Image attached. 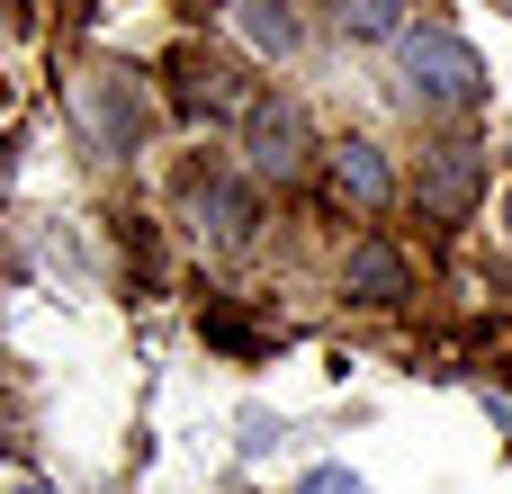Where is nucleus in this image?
I'll use <instances>...</instances> for the list:
<instances>
[{"instance_id":"f257e3e1","label":"nucleus","mask_w":512,"mask_h":494,"mask_svg":"<svg viewBox=\"0 0 512 494\" xmlns=\"http://www.w3.org/2000/svg\"><path fill=\"white\" fill-rule=\"evenodd\" d=\"M396 45H405L414 99H432V108H477L486 99V63H477V45L459 27H405Z\"/></svg>"},{"instance_id":"f03ea898","label":"nucleus","mask_w":512,"mask_h":494,"mask_svg":"<svg viewBox=\"0 0 512 494\" xmlns=\"http://www.w3.org/2000/svg\"><path fill=\"white\" fill-rule=\"evenodd\" d=\"M72 108H81V126L99 135V153H135V135L153 126V108H144V81H135V72H81Z\"/></svg>"},{"instance_id":"7ed1b4c3","label":"nucleus","mask_w":512,"mask_h":494,"mask_svg":"<svg viewBox=\"0 0 512 494\" xmlns=\"http://www.w3.org/2000/svg\"><path fill=\"white\" fill-rule=\"evenodd\" d=\"M243 162H252V180H297L306 171V108L261 90L243 117Z\"/></svg>"},{"instance_id":"20e7f679","label":"nucleus","mask_w":512,"mask_h":494,"mask_svg":"<svg viewBox=\"0 0 512 494\" xmlns=\"http://www.w3.org/2000/svg\"><path fill=\"white\" fill-rule=\"evenodd\" d=\"M180 216H189V234H198V243H243V234L261 225V198H252V180L189 171V180H180Z\"/></svg>"},{"instance_id":"39448f33","label":"nucleus","mask_w":512,"mask_h":494,"mask_svg":"<svg viewBox=\"0 0 512 494\" xmlns=\"http://www.w3.org/2000/svg\"><path fill=\"white\" fill-rule=\"evenodd\" d=\"M477 189H486V153H477L468 135H450V144H432V153H423L414 198H423L432 216H468V207H477Z\"/></svg>"},{"instance_id":"423d86ee","label":"nucleus","mask_w":512,"mask_h":494,"mask_svg":"<svg viewBox=\"0 0 512 494\" xmlns=\"http://www.w3.org/2000/svg\"><path fill=\"white\" fill-rule=\"evenodd\" d=\"M333 198H351V207H369V216H378V207L396 198L387 153H378V144H360V135H351V144H333Z\"/></svg>"},{"instance_id":"0eeeda50","label":"nucleus","mask_w":512,"mask_h":494,"mask_svg":"<svg viewBox=\"0 0 512 494\" xmlns=\"http://www.w3.org/2000/svg\"><path fill=\"white\" fill-rule=\"evenodd\" d=\"M234 27H243V45H252L261 63H288V54L306 45V27L288 18V0H234Z\"/></svg>"},{"instance_id":"6e6552de","label":"nucleus","mask_w":512,"mask_h":494,"mask_svg":"<svg viewBox=\"0 0 512 494\" xmlns=\"http://www.w3.org/2000/svg\"><path fill=\"white\" fill-rule=\"evenodd\" d=\"M342 279H351V297H369V306H396V297H405V261H396L387 243H360Z\"/></svg>"},{"instance_id":"1a4fd4ad","label":"nucleus","mask_w":512,"mask_h":494,"mask_svg":"<svg viewBox=\"0 0 512 494\" xmlns=\"http://www.w3.org/2000/svg\"><path fill=\"white\" fill-rule=\"evenodd\" d=\"M333 18H342V36H360V45L405 36V0H333Z\"/></svg>"},{"instance_id":"9d476101","label":"nucleus","mask_w":512,"mask_h":494,"mask_svg":"<svg viewBox=\"0 0 512 494\" xmlns=\"http://www.w3.org/2000/svg\"><path fill=\"white\" fill-rule=\"evenodd\" d=\"M297 494H360V477H351V468H315Z\"/></svg>"},{"instance_id":"9b49d317","label":"nucleus","mask_w":512,"mask_h":494,"mask_svg":"<svg viewBox=\"0 0 512 494\" xmlns=\"http://www.w3.org/2000/svg\"><path fill=\"white\" fill-rule=\"evenodd\" d=\"M504 225H512V189H504Z\"/></svg>"},{"instance_id":"f8f14e48","label":"nucleus","mask_w":512,"mask_h":494,"mask_svg":"<svg viewBox=\"0 0 512 494\" xmlns=\"http://www.w3.org/2000/svg\"><path fill=\"white\" fill-rule=\"evenodd\" d=\"M0 99H9V90H0Z\"/></svg>"}]
</instances>
